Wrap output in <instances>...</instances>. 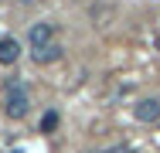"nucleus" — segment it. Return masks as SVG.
<instances>
[{
  "instance_id": "f257e3e1",
  "label": "nucleus",
  "mask_w": 160,
  "mask_h": 153,
  "mask_svg": "<svg viewBox=\"0 0 160 153\" xmlns=\"http://www.w3.org/2000/svg\"><path fill=\"white\" fill-rule=\"evenodd\" d=\"M31 109V99H28V89L21 82H10L7 85V116L10 119H24Z\"/></svg>"
},
{
  "instance_id": "f03ea898",
  "label": "nucleus",
  "mask_w": 160,
  "mask_h": 153,
  "mask_svg": "<svg viewBox=\"0 0 160 153\" xmlns=\"http://www.w3.org/2000/svg\"><path fill=\"white\" fill-rule=\"evenodd\" d=\"M28 41H31V51H41V48L55 44V24H48V21L31 24V31H28Z\"/></svg>"
},
{
  "instance_id": "7ed1b4c3",
  "label": "nucleus",
  "mask_w": 160,
  "mask_h": 153,
  "mask_svg": "<svg viewBox=\"0 0 160 153\" xmlns=\"http://www.w3.org/2000/svg\"><path fill=\"white\" fill-rule=\"evenodd\" d=\"M133 116L140 122H160V99H140L133 106Z\"/></svg>"
},
{
  "instance_id": "20e7f679",
  "label": "nucleus",
  "mask_w": 160,
  "mask_h": 153,
  "mask_svg": "<svg viewBox=\"0 0 160 153\" xmlns=\"http://www.w3.org/2000/svg\"><path fill=\"white\" fill-rule=\"evenodd\" d=\"M17 58H21V41L0 37V65H17Z\"/></svg>"
},
{
  "instance_id": "39448f33",
  "label": "nucleus",
  "mask_w": 160,
  "mask_h": 153,
  "mask_svg": "<svg viewBox=\"0 0 160 153\" xmlns=\"http://www.w3.org/2000/svg\"><path fill=\"white\" fill-rule=\"evenodd\" d=\"M58 58H62V44H48V48L34 51V61L38 65H48V61H58Z\"/></svg>"
},
{
  "instance_id": "423d86ee",
  "label": "nucleus",
  "mask_w": 160,
  "mask_h": 153,
  "mask_svg": "<svg viewBox=\"0 0 160 153\" xmlns=\"http://www.w3.org/2000/svg\"><path fill=\"white\" fill-rule=\"evenodd\" d=\"M58 126V112H44V119H41V133H51Z\"/></svg>"
},
{
  "instance_id": "0eeeda50",
  "label": "nucleus",
  "mask_w": 160,
  "mask_h": 153,
  "mask_svg": "<svg viewBox=\"0 0 160 153\" xmlns=\"http://www.w3.org/2000/svg\"><path fill=\"white\" fill-rule=\"evenodd\" d=\"M109 153H133V150H129V146H112Z\"/></svg>"
},
{
  "instance_id": "6e6552de",
  "label": "nucleus",
  "mask_w": 160,
  "mask_h": 153,
  "mask_svg": "<svg viewBox=\"0 0 160 153\" xmlns=\"http://www.w3.org/2000/svg\"><path fill=\"white\" fill-rule=\"evenodd\" d=\"M102 153H109V150H102Z\"/></svg>"
}]
</instances>
